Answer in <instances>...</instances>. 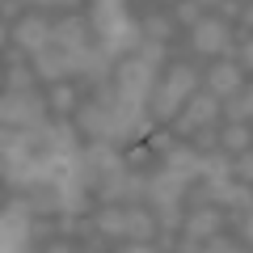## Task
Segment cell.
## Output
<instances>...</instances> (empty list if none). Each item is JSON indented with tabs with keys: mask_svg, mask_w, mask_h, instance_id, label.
Returning a JSON list of instances; mask_svg holds the SVG:
<instances>
[{
	"mask_svg": "<svg viewBox=\"0 0 253 253\" xmlns=\"http://www.w3.org/2000/svg\"><path fill=\"white\" fill-rule=\"evenodd\" d=\"M194 89H199V76H194V68H186V63L169 68L165 84L152 93V118H161V123L177 118V114H181V106L194 97Z\"/></svg>",
	"mask_w": 253,
	"mask_h": 253,
	"instance_id": "obj_1",
	"label": "cell"
},
{
	"mask_svg": "<svg viewBox=\"0 0 253 253\" xmlns=\"http://www.w3.org/2000/svg\"><path fill=\"white\" fill-rule=\"evenodd\" d=\"M148 190H152V203H156V211H161V224H165V228H177V224H181L177 203H181V194H186V181L173 177L169 169H161L152 181H148Z\"/></svg>",
	"mask_w": 253,
	"mask_h": 253,
	"instance_id": "obj_2",
	"label": "cell"
},
{
	"mask_svg": "<svg viewBox=\"0 0 253 253\" xmlns=\"http://www.w3.org/2000/svg\"><path fill=\"white\" fill-rule=\"evenodd\" d=\"M190 46L199 55H228L232 51V30L219 17H199L190 26Z\"/></svg>",
	"mask_w": 253,
	"mask_h": 253,
	"instance_id": "obj_3",
	"label": "cell"
},
{
	"mask_svg": "<svg viewBox=\"0 0 253 253\" xmlns=\"http://www.w3.org/2000/svg\"><path fill=\"white\" fill-rule=\"evenodd\" d=\"M42 114H46V106L34 97V93H13L9 89L4 106H0L4 126H42Z\"/></svg>",
	"mask_w": 253,
	"mask_h": 253,
	"instance_id": "obj_4",
	"label": "cell"
},
{
	"mask_svg": "<svg viewBox=\"0 0 253 253\" xmlns=\"http://www.w3.org/2000/svg\"><path fill=\"white\" fill-rule=\"evenodd\" d=\"M219 106L224 101L215 97V93H194V97L186 101V110L177 114V135H190V131H199V126H211L215 123V114H219Z\"/></svg>",
	"mask_w": 253,
	"mask_h": 253,
	"instance_id": "obj_5",
	"label": "cell"
},
{
	"mask_svg": "<svg viewBox=\"0 0 253 253\" xmlns=\"http://www.w3.org/2000/svg\"><path fill=\"white\" fill-rule=\"evenodd\" d=\"M114 81H118V93H126V97H148L152 93V63L123 59L114 68Z\"/></svg>",
	"mask_w": 253,
	"mask_h": 253,
	"instance_id": "obj_6",
	"label": "cell"
},
{
	"mask_svg": "<svg viewBox=\"0 0 253 253\" xmlns=\"http://www.w3.org/2000/svg\"><path fill=\"white\" fill-rule=\"evenodd\" d=\"M13 38H17L21 51L38 55V51H46V46L55 42V26H51V21H42V17H21L17 30H13Z\"/></svg>",
	"mask_w": 253,
	"mask_h": 253,
	"instance_id": "obj_7",
	"label": "cell"
},
{
	"mask_svg": "<svg viewBox=\"0 0 253 253\" xmlns=\"http://www.w3.org/2000/svg\"><path fill=\"white\" fill-rule=\"evenodd\" d=\"M68 72H76V59L68 51H59V46H46V51L34 55V76L46 84H59Z\"/></svg>",
	"mask_w": 253,
	"mask_h": 253,
	"instance_id": "obj_8",
	"label": "cell"
},
{
	"mask_svg": "<svg viewBox=\"0 0 253 253\" xmlns=\"http://www.w3.org/2000/svg\"><path fill=\"white\" fill-rule=\"evenodd\" d=\"M165 169H169L173 177H181V181L190 186L194 177H203V152H199V148L177 144V148H169V152H165Z\"/></svg>",
	"mask_w": 253,
	"mask_h": 253,
	"instance_id": "obj_9",
	"label": "cell"
},
{
	"mask_svg": "<svg viewBox=\"0 0 253 253\" xmlns=\"http://www.w3.org/2000/svg\"><path fill=\"white\" fill-rule=\"evenodd\" d=\"M76 123L84 126V135L93 139H118V118L110 106H84L81 114H76Z\"/></svg>",
	"mask_w": 253,
	"mask_h": 253,
	"instance_id": "obj_10",
	"label": "cell"
},
{
	"mask_svg": "<svg viewBox=\"0 0 253 253\" xmlns=\"http://www.w3.org/2000/svg\"><path fill=\"white\" fill-rule=\"evenodd\" d=\"M30 207H34V203H13V207L4 211V249L30 245Z\"/></svg>",
	"mask_w": 253,
	"mask_h": 253,
	"instance_id": "obj_11",
	"label": "cell"
},
{
	"mask_svg": "<svg viewBox=\"0 0 253 253\" xmlns=\"http://www.w3.org/2000/svg\"><path fill=\"white\" fill-rule=\"evenodd\" d=\"M219 228H224V215H219V211H211V207H199L194 215L186 219V249H194L199 241L215 236Z\"/></svg>",
	"mask_w": 253,
	"mask_h": 253,
	"instance_id": "obj_12",
	"label": "cell"
},
{
	"mask_svg": "<svg viewBox=\"0 0 253 253\" xmlns=\"http://www.w3.org/2000/svg\"><path fill=\"white\" fill-rule=\"evenodd\" d=\"M207 199H219V203H228V207L249 211L253 207V186H249V181H236V186H232V177H228V181H207Z\"/></svg>",
	"mask_w": 253,
	"mask_h": 253,
	"instance_id": "obj_13",
	"label": "cell"
},
{
	"mask_svg": "<svg viewBox=\"0 0 253 253\" xmlns=\"http://www.w3.org/2000/svg\"><path fill=\"white\" fill-rule=\"evenodd\" d=\"M207 89L215 93L219 101H224V97H236V93H241V68L228 63V59H219L215 68L207 72Z\"/></svg>",
	"mask_w": 253,
	"mask_h": 253,
	"instance_id": "obj_14",
	"label": "cell"
},
{
	"mask_svg": "<svg viewBox=\"0 0 253 253\" xmlns=\"http://www.w3.org/2000/svg\"><path fill=\"white\" fill-rule=\"evenodd\" d=\"M84 38H89L84 17H63L59 26H55V42H51V46H59V51L76 55V51H84Z\"/></svg>",
	"mask_w": 253,
	"mask_h": 253,
	"instance_id": "obj_15",
	"label": "cell"
},
{
	"mask_svg": "<svg viewBox=\"0 0 253 253\" xmlns=\"http://www.w3.org/2000/svg\"><path fill=\"white\" fill-rule=\"evenodd\" d=\"M203 177L207 181H228V177H236V156L232 152H203Z\"/></svg>",
	"mask_w": 253,
	"mask_h": 253,
	"instance_id": "obj_16",
	"label": "cell"
},
{
	"mask_svg": "<svg viewBox=\"0 0 253 253\" xmlns=\"http://www.w3.org/2000/svg\"><path fill=\"white\" fill-rule=\"evenodd\" d=\"M219 148H224V152H245V148H253V131L245 123H228L224 131H219Z\"/></svg>",
	"mask_w": 253,
	"mask_h": 253,
	"instance_id": "obj_17",
	"label": "cell"
},
{
	"mask_svg": "<svg viewBox=\"0 0 253 253\" xmlns=\"http://www.w3.org/2000/svg\"><path fill=\"white\" fill-rule=\"evenodd\" d=\"M152 232H156V219L148 215L144 207H131V211H126V236H135V241H148Z\"/></svg>",
	"mask_w": 253,
	"mask_h": 253,
	"instance_id": "obj_18",
	"label": "cell"
},
{
	"mask_svg": "<svg viewBox=\"0 0 253 253\" xmlns=\"http://www.w3.org/2000/svg\"><path fill=\"white\" fill-rule=\"evenodd\" d=\"M97 228H101V236H126V211L106 207V211L97 215Z\"/></svg>",
	"mask_w": 253,
	"mask_h": 253,
	"instance_id": "obj_19",
	"label": "cell"
},
{
	"mask_svg": "<svg viewBox=\"0 0 253 253\" xmlns=\"http://www.w3.org/2000/svg\"><path fill=\"white\" fill-rule=\"evenodd\" d=\"M224 114H228V123H245V118H253V84H249L236 101H228Z\"/></svg>",
	"mask_w": 253,
	"mask_h": 253,
	"instance_id": "obj_20",
	"label": "cell"
},
{
	"mask_svg": "<svg viewBox=\"0 0 253 253\" xmlns=\"http://www.w3.org/2000/svg\"><path fill=\"white\" fill-rule=\"evenodd\" d=\"M144 34H148V38H156V42H169V38H173V21H169V17H161V13H152V17L144 21Z\"/></svg>",
	"mask_w": 253,
	"mask_h": 253,
	"instance_id": "obj_21",
	"label": "cell"
},
{
	"mask_svg": "<svg viewBox=\"0 0 253 253\" xmlns=\"http://www.w3.org/2000/svg\"><path fill=\"white\" fill-rule=\"evenodd\" d=\"M72 106H76V93L59 81V84H55V93H51V110H55V114H72Z\"/></svg>",
	"mask_w": 253,
	"mask_h": 253,
	"instance_id": "obj_22",
	"label": "cell"
},
{
	"mask_svg": "<svg viewBox=\"0 0 253 253\" xmlns=\"http://www.w3.org/2000/svg\"><path fill=\"white\" fill-rule=\"evenodd\" d=\"M139 59L156 68V63L165 59V42H156V38H148V34H144V42H139Z\"/></svg>",
	"mask_w": 253,
	"mask_h": 253,
	"instance_id": "obj_23",
	"label": "cell"
},
{
	"mask_svg": "<svg viewBox=\"0 0 253 253\" xmlns=\"http://www.w3.org/2000/svg\"><path fill=\"white\" fill-rule=\"evenodd\" d=\"M236 177H241V181H249V186H253V148L236 152Z\"/></svg>",
	"mask_w": 253,
	"mask_h": 253,
	"instance_id": "obj_24",
	"label": "cell"
},
{
	"mask_svg": "<svg viewBox=\"0 0 253 253\" xmlns=\"http://www.w3.org/2000/svg\"><path fill=\"white\" fill-rule=\"evenodd\" d=\"M173 17H177V21H186V26H194V21H199V0H177Z\"/></svg>",
	"mask_w": 253,
	"mask_h": 253,
	"instance_id": "obj_25",
	"label": "cell"
},
{
	"mask_svg": "<svg viewBox=\"0 0 253 253\" xmlns=\"http://www.w3.org/2000/svg\"><path fill=\"white\" fill-rule=\"evenodd\" d=\"M30 84H34V76H30L26 68H13L9 72V89L13 93H30Z\"/></svg>",
	"mask_w": 253,
	"mask_h": 253,
	"instance_id": "obj_26",
	"label": "cell"
},
{
	"mask_svg": "<svg viewBox=\"0 0 253 253\" xmlns=\"http://www.w3.org/2000/svg\"><path fill=\"white\" fill-rule=\"evenodd\" d=\"M215 144H219L215 131L211 126H199V152H215Z\"/></svg>",
	"mask_w": 253,
	"mask_h": 253,
	"instance_id": "obj_27",
	"label": "cell"
},
{
	"mask_svg": "<svg viewBox=\"0 0 253 253\" xmlns=\"http://www.w3.org/2000/svg\"><path fill=\"white\" fill-rule=\"evenodd\" d=\"M241 63H245V68H253V38H245V46H241Z\"/></svg>",
	"mask_w": 253,
	"mask_h": 253,
	"instance_id": "obj_28",
	"label": "cell"
},
{
	"mask_svg": "<svg viewBox=\"0 0 253 253\" xmlns=\"http://www.w3.org/2000/svg\"><path fill=\"white\" fill-rule=\"evenodd\" d=\"M241 21H245V26H249V30H253V0H249V4H245V9H241Z\"/></svg>",
	"mask_w": 253,
	"mask_h": 253,
	"instance_id": "obj_29",
	"label": "cell"
},
{
	"mask_svg": "<svg viewBox=\"0 0 253 253\" xmlns=\"http://www.w3.org/2000/svg\"><path fill=\"white\" fill-rule=\"evenodd\" d=\"M245 241H249V245H253V215H249V219H245Z\"/></svg>",
	"mask_w": 253,
	"mask_h": 253,
	"instance_id": "obj_30",
	"label": "cell"
},
{
	"mask_svg": "<svg viewBox=\"0 0 253 253\" xmlns=\"http://www.w3.org/2000/svg\"><path fill=\"white\" fill-rule=\"evenodd\" d=\"M34 4H76V0H34Z\"/></svg>",
	"mask_w": 253,
	"mask_h": 253,
	"instance_id": "obj_31",
	"label": "cell"
},
{
	"mask_svg": "<svg viewBox=\"0 0 253 253\" xmlns=\"http://www.w3.org/2000/svg\"><path fill=\"white\" fill-rule=\"evenodd\" d=\"M199 4H224V0H199Z\"/></svg>",
	"mask_w": 253,
	"mask_h": 253,
	"instance_id": "obj_32",
	"label": "cell"
}]
</instances>
